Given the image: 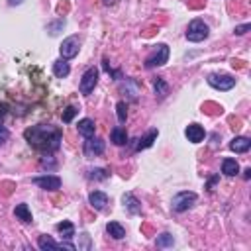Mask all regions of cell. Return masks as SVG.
<instances>
[{
	"mask_svg": "<svg viewBox=\"0 0 251 251\" xmlns=\"http://www.w3.org/2000/svg\"><path fill=\"white\" fill-rule=\"evenodd\" d=\"M24 137L33 149H37L41 153H53L61 147L63 133L59 127H55L51 124H39V126L27 127L24 131Z\"/></svg>",
	"mask_w": 251,
	"mask_h": 251,
	"instance_id": "6da1fadb",
	"label": "cell"
},
{
	"mask_svg": "<svg viewBox=\"0 0 251 251\" xmlns=\"http://www.w3.org/2000/svg\"><path fill=\"white\" fill-rule=\"evenodd\" d=\"M184 35H186L188 41H192V43H200V41H204V39L210 35V27H208V24H206L204 20L196 18V20H192V22L188 24Z\"/></svg>",
	"mask_w": 251,
	"mask_h": 251,
	"instance_id": "7a4b0ae2",
	"label": "cell"
},
{
	"mask_svg": "<svg viewBox=\"0 0 251 251\" xmlns=\"http://www.w3.org/2000/svg\"><path fill=\"white\" fill-rule=\"evenodd\" d=\"M171 49L167 43H157L155 49L151 51V55L145 59V69H155V67H163L169 61Z\"/></svg>",
	"mask_w": 251,
	"mask_h": 251,
	"instance_id": "3957f363",
	"label": "cell"
},
{
	"mask_svg": "<svg viewBox=\"0 0 251 251\" xmlns=\"http://www.w3.org/2000/svg\"><path fill=\"white\" fill-rule=\"evenodd\" d=\"M206 82H208L212 88L222 90V92L231 90V88L235 86V78H233L231 75H222V73H210V75L206 76Z\"/></svg>",
	"mask_w": 251,
	"mask_h": 251,
	"instance_id": "277c9868",
	"label": "cell"
},
{
	"mask_svg": "<svg viewBox=\"0 0 251 251\" xmlns=\"http://www.w3.org/2000/svg\"><path fill=\"white\" fill-rule=\"evenodd\" d=\"M196 200H198L196 192H192V190H182V192H178V194L173 196L171 206H173L175 212H186L188 208H192V204H194Z\"/></svg>",
	"mask_w": 251,
	"mask_h": 251,
	"instance_id": "5b68a950",
	"label": "cell"
},
{
	"mask_svg": "<svg viewBox=\"0 0 251 251\" xmlns=\"http://www.w3.org/2000/svg\"><path fill=\"white\" fill-rule=\"evenodd\" d=\"M96 82H98V69H96V67H90V69H86V71L82 73L80 82H78V88H80V92H82L84 96H88V94L94 90Z\"/></svg>",
	"mask_w": 251,
	"mask_h": 251,
	"instance_id": "8992f818",
	"label": "cell"
},
{
	"mask_svg": "<svg viewBox=\"0 0 251 251\" xmlns=\"http://www.w3.org/2000/svg\"><path fill=\"white\" fill-rule=\"evenodd\" d=\"M78 49H80V39H78L76 35H69L67 39H63V43H61V47H59L61 59L69 61V59L76 57V55H78Z\"/></svg>",
	"mask_w": 251,
	"mask_h": 251,
	"instance_id": "52a82bcc",
	"label": "cell"
},
{
	"mask_svg": "<svg viewBox=\"0 0 251 251\" xmlns=\"http://www.w3.org/2000/svg\"><path fill=\"white\" fill-rule=\"evenodd\" d=\"M37 247L41 249V251H57V249H69V251H75L76 247L73 245V243H69V241H61V243H57L51 235H39V239H37Z\"/></svg>",
	"mask_w": 251,
	"mask_h": 251,
	"instance_id": "ba28073f",
	"label": "cell"
},
{
	"mask_svg": "<svg viewBox=\"0 0 251 251\" xmlns=\"http://www.w3.org/2000/svg\"><path fill=\"white\" fill-rule=\"evenodd\" d=\"M31 182H33L35 186H39V188L47 190V192H55V190H59V188H61V178H59V176H55V175H41V176H33V178H31Z\"/></svg>",
	"mask_w": 251,
	"mask_h": 251,
	"instance_id": "9c48e42d",
	"label": "cell"
},
{
	"mask_svg": "<svg viewBox=\"0 0 251 251\" xmlns=\"http://www.w3.org/2000/svg\"><path fill=\"white\" fill-rule=\"evenodd\" d=\"M104 149H106V143L100 137H86L84 147H82V151H84L86 157H98V155L104 153Z\"/></svg>",
	"mask_w": 251,
	"mask_h": 251,
	"instance_id": "30bf717a",
	"label": "cell"
},
{
	"mask_svg": "<svg viewBox=\"0 0 251 251\" xmlns=\"http://www.w3.org/2000/svg\"><path fill=\"white\" fill-rule=\"evenodd\" d=\"M184 135H186V139L190 143H200V141H204L206 131H204V127L200 124H188L186 129H184Z\"/></svg>",
	"mask_w": 251,
	"mask_h": 251,
	"instance_id": "8fae6325",
	"label": "cell"
},
{
	"mask_svg": "<svg viewBox=\"0 0 251 251\" xmlns=\"http://www.w3.org/2000/svg\"><path fill=\"white\" fill-rule=\"evenodd\" d=\"M88 204L94 208V210H104L108 206V194L102 192V190H92L88 194Z\"/></svg>",
	"mask_w": 251,
	"mask_h": 251,
	"instance_id": "7c38bea8",
	"label": "cell"
},
{
	"mask_svg": "<svg viewBox=\"0 0 251 251\" xmlns=\"http://www.w3.org/2000/svg\"><path fill=\"white\" fill-rule=\"evenodd\" d=\"M249 147H251V139H249V137H243V135L233 137L231 143H229V149H231L233 153H247Z\"/></svg>",
	"mask_w": 251,
	"mask_h": 251,
	"instance_id": "4fadbf2b",
	"label": "cell"
},
{
	"mask_svg": "<svg viewBox=\"0 0 251 251\" xmlns=\"http://www.w3.org/2000/svg\"><path fill=\"white\" fill-rule=\"evenodd\" d=\"M122 202H124V208L129 212V214H139L141 212V202L131 194V192H126L122 196Z\"/></svg>",
	"mask_w": 251,
	"mask_h": 251,
	"instance_id": "5bb4252c",
	"label": "cell"
},
{
	"mask_svg": "<svg viewBox=\"0 0 251 251\" xmlns=\"http://www.w3.org/2000/svg\"><path fill=\"white\" fill-rule=\"evenodd\" d=\"M78 133L86 139V137H94V131H96V124H94V120H90V118H82L80 122H78Z\"/></svg>",
	"mask_w": 251,
	"mask_h": 251,
	"instance_id": "9a60e30c",
	"label": "cell"
},
{
	"mask_svg": "<svg viewBox=\"0 0 251 251\" xmlns=\"http://www.w3.org/2000/svg\"><path fill=\"white\" fill-rule=\"evenodd\" d=\"M157 135H159V131L153 127V129H149L147 131V135H143V137H139L137 139V143H135V151H141V149H147V147H151L153 145V141L157 139Z\"/></svg>",
	"mask_w": 251,
	"mask_h": 251,
	"instance_id": "2e32d148",
	"label": "cell"
},
{
	"mask_svg": "<svg viewBox=\"0 0 251 251\" xmlns=\"http://www.w3.org/2000/svg\"><path fill=\"white\" fill-rule=\"evenodd\" d=\"M14 216H16V220H20V222H24V224H31V222H33V216H31L27 204H18V206L14 208Z\"/></svg>",
	"mask_w": 251,
	"mask_h": 251,
	"instance_id": "e0dca14e",
	"label": "cell"
},
{
	"mask_svg": "<svg viewBox=\"0 0 251 251\" xmlns=\"http://www.w3.org/2000/svg\"><path fill=\"white\" fill-rule=\"evenodd\" d=\"M106 231H108V235L112 239H124L126 237V227L122 224H118V222H108L106 224Z\"/></svg>",
	"mask_w": 251,
	"mask_h": 251,
	"instance_id": "ac0fdd59",
	"label": "cell"
},
{
	"mask_svg": "<svg viewBox=\"0 0 251 251\" xmlns=\"http://www.w3.org/2000/svg\"><path fill=\"white\" fill-rule=\"evenodd\" d=\"M69 73H71V67H69V63L65 59L53 61V75L57 78H65V76H69Z\"/></svg>",
	"mask_w": 251,
	"mask_h": 251,
	"instance_id": "d6986e66",
	"label": "cell"
},
{
	"mask_svg": "<svg viewBox=\"0 0 251 251\" xmlns=\"http://www.w3.org/2000/svg\"><path fill=\"white\" fill-rule=\"evenodd\" d=\"M222 173L226 175V176H235L237 173H239V163L235 161V159H224L222 161Z\"/></svg>",
	"mask_w": 251,
	"mask_h": 251,
	"instance_id": "ffe728a7",
	"label": "cell"
},
{
	"mask_svg": "<svg viewBox=\"0 0 251 251\" xmlns=\"http://www.w3.org/2000/svg\"><path fill=\"white\" fill-rule=\"evenodd\" d=\"M110 139H112L114 145H126V143H127V133H126L124 127L116 126V127L110 131Z\"/></svg>",
	"mask_w": 251,
	"mask_h": 251,
	"instance_id": "44dd1931",
	"label": "cell"
},
{
	"mask_svg": "<svg viewBox=\"0 0 251 251\" xmlns=\"http://www.w3.org/2000/svg\"><path fill=\"white\" fill-rule=\"evenodd\" d=\"M57 231L61 233V237L63 239H73L75 237V226L71 224V222H61V224H57Z\"/></svg>",
	"mask_w": 251,
	"mask_h": 251,
	"instance_id": "7402d4cb",
	"label": "cell"
},
{
	"mask_svg": "<svg viewBox=\"0 0 251 251\" xmlns=\"http://www.w3.org/2000/svg\"><path fill=\"white\" fill-rule=\"evenodd\" d=\"M153 88H155V96H157V98H165V96L169 94V84H167L165 78H161V76H157V78L153 80Z\"/></svg>",
	"mask_w": 251,
	"mask_h": 251,
	"instance_id": "603a6c76",
	"label": "cell"
},
{
	"mask_svg": "<svg viewBox=\"0 0 251 251\" xmlns=\"http://www.w3.org/2000/svg\"><path fill=\"white\" fill-rule=\"evenodd\" d=\"M155 243H157V247H173V243H175V237L169 233V231H165V233H161V235H157V239H155Z\"/></svg>",
	"mask_w": 251,
	"mask_h": 251,
	"instance_id": "cb8c5ba5",
	"label": "cell"
},
{
	"mask_svg": "<svg viewBox=\"0 0 251 251\" xmlns=\"http://www.w3.org/2000/svg\"><path fill=\"white\" fill-rule=\"evenodd\" d=\"M116 116H118V122L120 124H126V120H127V104L124 100H120L116 104Z\"/></svg>",
	"mask_w": 251,
	"mask_h": 251,
	"instance_id": "d4e9b609",
	"label": "cell"
},
{
	"mask_svg": "<svg viewBox=\"0 0 251 251\" xmlns=\"http://www.w3.org/2000/svg\"><path fill=\"white\" fill-rule=\"evenodd\" d=\"M86 176L92 178V180H106V178L110 176V173H108L106 169H90Z\"/></svg>",
	"mask_w": 251,
	"mask_h": 251,
	"instance_id": "484cf974",
	"label": "cell"
},
{
	"mask_svg": "<svg viewBox=\"0 0 251 251\" xmlns=\"http://www.w3.org/2000/svg\"><path fill=\"white\" fill-rule=\"evenodd\" d=\"M78 114V110L75 108V106H69V108H65L63 110V122L65 124H69V122H73V118Z\"/></svg>",
	"mask_w": 251,
	"mask_h": 251,
	"instance_id": "4316f807",
	"label": "cell"
},
{
	"mask_svg": "<svg viewBox=\"0 0 251 251\" xmlns=\"http://www.w3.org/2000/svg\"><path fill=\"white\" fill-rule=\"evenodd\" d=\"M61 27H65V20H57L55 24H49V25H47V29H49V35H57Z\"/></svg>",
	"mask_w": 251,
	"mask_h": 251,
	"instance_id": "83f0119b",
	"label": "cell"
},
{
	"mask_svg": "<svg viewBox=\"0 0 251 251\" xmlns=\"http://www.w3.org/2000/svg\"><path fill=\"white\" fill-rule=\"evenodd\" d=\"M251 29V24H243V25H235V29H233V33L235 35H243V33H247Z\"/></svg>",
	"mask_w": 251,
	"mask_h": 251,
	"instance_id": "f1b7e54d",
	"label": "cell"
},
{
	"mask_svg": "<svg viewBox=\"0 0 251 251\" xmlns=\"http://www.w3.org/2000/svg\"><path fill=\"white\" fill-rule=\"evenodd\" d=\"M8 137H10V131H8V129H6V127L0 124V145H2V143H4Z\"/></svg>",
	"mask_w": 251,
	"mask_h": 251,
	"instance_id": "f546056e",
	"label": "cell"
},
{
	"mask_svg": "<svg viewBox=\"0 0 251 251\" xmlns=\"http://www.w3.org/2000/svg\"><path fill=\"white\" fill-rule=\"evenodd\" d=\"M218 178H220V176H218V175H214V176L208 180V190H212V188H214V184L218 182Z\"/></svg>",
	"mask_w": 251,
	"mask_h": 251,
	"instance_id": "4dcf8cb0",
	"label": "cell"
},
{
	"mask_svg": "<svg viewBox=\"0 0 251 251\" xmlns=\"http://www.w3.org/2000/svg\"><path fill=\"white\" fill-rule=\"evenodd\" d=\"M118 2H120V0H102V4H104V6H116Z\"/></svg>",
	"mask_w": 251,
	"mask_h": 251,
	"instance_id": "1f68e13d",
	"label": "cell"
},
{
	"mask_svg": "<svg viewBox=\"0 0 251 251\" xmlns=\"http://www.w3.org/2000/svg\"><path fill=\"white\" fill-rule=\"evenodd\" d=\"M243 178H245V180L251 178V169H245V171H243Z\"/></svg>",
	"mask_w": 251,
	"mask_h": 251,
	"instance_id": "d6a6232c",
	"label": "cell"
},
{
	"mask_svg": "<svg viewBox=\"0 0 251 251\" xmlns=\"http://www.w3.org/2000/svg\"><path fill=\"white\" fill-rule=\"evenodd\" d=\"M22 2H24V0H8V4H10V6H20Z\"/></svg>",
	"mask_w": 251,
	"mask_h": 251,
	"instance_id": "836d02e7",
	"label": "cell"
}]
</instances>
